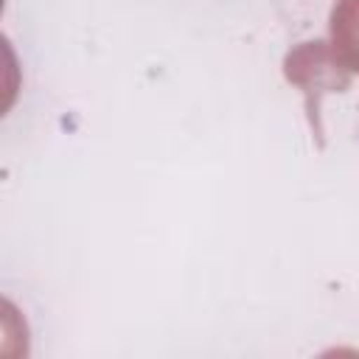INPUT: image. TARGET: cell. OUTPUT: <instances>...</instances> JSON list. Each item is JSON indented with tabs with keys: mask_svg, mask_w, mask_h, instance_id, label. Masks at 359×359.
I'll return each mask as SVG.
<instances>
[{
	"mask_svg": "<svg viewBox=\"0 0 359 359\" xmlns=\"http://www.w3.org/2000/svg\"><path fill=\"white\" fill-rule=\"evenodd\" d=\"M334 45L339 56L359 70V0H342L331 14Z\"/></svg>",
	"mask_w": 359,
	"mask_h": 359,
	"instance_id": "6da1fadb",
	"label": "cell"
}]
</instances>
